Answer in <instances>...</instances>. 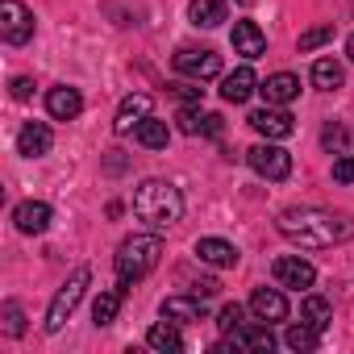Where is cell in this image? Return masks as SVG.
<instances>
[{"mask_svg":"<svg viewBox=\"0 0 354 354\" xmlns=\"http://www.w3.org/2000/svg\"><path fill=\"white\" fill-rule=\"evenodd\" d=\"M275 230L304 250H325V246L354 238V221L346 213H329V209H283L275 217Z\"/></svg>","mask_w":354,"mask_h":354,"instance_id":"cell-1","label":"cell"},{"mask_svg":"<svg viewBox=\"0 0 354 354\" xmlns=\"http://www.w3.org/2000/svg\"><path fill=\"white\" fill-rule=\"evenodd\" d=\"M133 213H138V221H146L154 230H167V225H175L184 217V196L167 180H146L133 192Z\"/></svg>","mask_w":354,"mask_h":354,"instance_id":"cell-2","label":"cell"},{"mask_svg":"<svg viewBox=\"0 0 354 354\" xmlns=\"http://www.w3.org/2000/svg\"><path fill=\"white\" fill-rule=\"evenodd\" d=\"M158 259H162V238L158 234H133V238H125L121 250H117V279H121V288H129L142 275H150L158 267Z\"/></svg>","mask_w":354,"mask_h":354,"instance_id":"cell-3","label":"cell"},{"mask_svg":"<svg viewBox=\"0 0 354 354\" xmlns=\"http://www.w3.org/2000/svg\"><path fill=\"white\" fill-rule=\"evenodd\" d=\"M88 279H92V271L88 267H80L59 292H55V300H50V308H46V333H59L63 325H67V317L75 313V304L84 300V288H88Z\"/></svg>","mask_w":354,"mask_h":354,"instance_id":"cell-4","label":"cell"},{"mask_svg":"<svg viewBox=\"0 0 354 354\" xmlns=\"http://www.w3.org/2000/svg\"><path fill=\"white\" fill-rule=\"evenodd\" d=\"M246 162L263 175V180H288V175H292V154L283 146H271V138L263 146H250L246 150Z\"/></svg>","mask_w":354,"mask_h":354,"instance_id":"cell-5","label":"cell"},{"mask_svg":"<svg viewBox=\"0 0 354 354\" xmlns=\"http://www.w3.org/2000/svg\"><path fill=\"white\" fill-rule=\"evenodd\" d=\"M0 34H5L9 46H26L34 38V13L21 0H5V5H0Z\"/></svg>","mask_w":354,"mask_h":354,"instance_id":"cell-6","label":"cell"},{"mask_svg":"<svg viewBox=\"0 0 354 354\" xmlns=\"http://www.w3.org/2000/svg\"><path fill=\"white\" fill-rule=\"evenodd\" d=\"M275 283L279 288H296V292H308L313 283H317V267L308 263V259H300V254H283V259H275Z\"/></svg>","mask_w":354,"mask_h":354,"instance_id":"cell-7","label":"cell"},{"mask_svg":"<svg viewBox=\"0 0 354 354\" xmlns=\"http://www.w3.org/2000/svg\"><path fill=\"white\" fill-rule=\"evenodd\" d=\"M175 71L205 84V80H217L221 75V55L217 50H180L175 55Z\"/></svg>","mask_w":354,"mask_h":354,"instance_id":"cell-8","label":"cell"},{"mask_svg":"<svg viewBox=\"0 0 354 354\" xmlns=\"http://www.w3.org/2000/svg\"><path fill=\"white\" fill-rule=\"evenodd\" d=\"M146 117H154V96H150V92H133V96H125V100H121L113 129H117V133H133Z\"/></svg>","mask_w":354,"mask_h":354,"instance_id":"cell-9","label":"cell"},{"mask_svg":"<svg viewBox=\"0 0 354 354\" xmlns=\"http://www.w3.org/2000/svg\"><path fill=\"white\" fill-rule=\"evenodd\" d=\"M250 125L259 133H267V138H292V129H296V121H292V113L283 104H267V109L250 113Z\"/></svg>","mask_w":354,"mask_h":354,"instance_id":"cell-10","label":"cell"},{"mask_svg":"<svg viewBox=\"0 0 354 354\" xmlns=\"http://www.w3.org/2000/svg\"><path fill=\"white\" fill-rule=\"evenodd\" d=\"M50 146H55L50 125H42V121H26V125H21V133H17V154L42 158V154H50Z\"/></svg>","mask_w":354,"mask_h":354,"instance_id":"cell-11","label":"cell"},{"mask_svg":"<svg viewBox=\"0 0 354 354\" xmlns=\"http://www.w3.org/2000/svg\"><path fill=\"white\" fill-rule=\"evenodd\" d=\"M13 221H17V230H21V234H46V230H50V221H55V209H50V205H42V201H26V205H17V209H13Z\"/></svg>","mask_w":354,"mask_h":354,"instance_id":"cell-12","label":"cell"},{"mask_svg":"<svg viewBox=\"0 0 354 354\" xmlns=\"http://www.w3.org/2000/svg\"><path fill=\"white\" fill-rule=\"evenodd\" d=\"M46 109H50V117H55V121H75V117L84 113V96H80L75 88L59 84V88H50V92H46Z\"/></svg>","mask_w":354,"mask_h":354,"instance_id":"cell-13","label":"cell"},{"mask_svg":"<svg viewBox=\"0 0 354 354\" xmlns=\"http://www.w3.org/2000/svg\"><path fill=\"white\" fill-rule=\"evenodd\" d=\"M250 313L259 317V321H283L288 317V300H283V292L279 288H254V296H250Z\"/></svg>","mask_w":354,"mask_h":354,"instance_id":"cell-14","label":"cell"},{"mask_svg":"<svg viewBox=\"0 0 354 354\" xmlns=\"http://www.w3.org/2000/svg\"><path fill=\"white\" fill-rule=\"evenodd\" d=\"M167 321H175V325H184V321H205V300L192 292V296H167L162 300V308H158Z\"/></svg>","mask_w":354,"mask_h":354,"instance_id":"cell-15","label":"cell"},{"mask_svg":"<svg viewBox=\"0 0 354 354\" xmlns=\"http://www.w3.org/2000/svg\"><path fill=\"white\" fill-rule=\"evenodd\" d=\"M234 50L242 59H259V55H267V34L254 21H234Z\"/></svg>","mask_w":354,"mask_h":354,"instance_id":"cell-16","label":"cell"},{"mask_svg":"<svg viewBox=\"0 0 354 354\" xmlns=\"http://www.w3.org/2000/svg\"><path fill=\"white\" fill-rule=\"evenodd\" d=\"M254 88H259L254 71H250V67H238L234 75L221 80V100H225V104H246V100L254 96Z\"/></svg>","mask_w":354,"mask_h":354,"instance_id":"cell-17","label":"cell"},{"mask_svg":"<svg viewBox=\"0 0 354 354\" xmlns=\"http://www.w3.org/2000/svg\"><path fill=\"white\" fill-rule=\"evenodd\" d=\"M196 259L209 263V267H217V271H225V267L238 263V250H234V242H225V238H201V242H196Z\"/></svg>","mask_w":354,"mask_h":354,"instance_id":"cell-18","label":"cell"},{"mask_svg":"<svg viewBox=\"0 0 354 354\" xmlns=\"http://www.w3.org/2000/svg\"><path fill=\"white\" fill-rule=\"evenodd\" d=\"M230 346L234 350H275V333L267 329V321L263 325H242V329L230 333Z\"/></svg>","mask_w":354,"mask_h":354,"instance_id":"cell-19","label":"cell"},{"mask_svg":"<svg viewBox=\"0 0 354 354\" xmlns=\"http://www.w3.org/2000/svg\"><path fill=\"white\" fill-rule=\"evenodd\" d=\"M146 346H150V350H162V354H180V350H184V337H180V329H175V321L162 317L158 325H150Z\"/></svg>","mask_w":354,"mask_h":354,"instance_id":"cell-20","label":"cell"},{"mask_svg":"<svg viewBox=\"0 0 354 354\" xmlns=\"http://www.w3.org/2000/svg\"><path fill=\"white\" fill-rule=\"evenodd\" d=\"M259 92L267 96V104H292V100L300 96V80H296V75H288V71H279V75H271Z\"/></svg>","mask_w":354,"mask_h":354,"instance_id":"cell-21","label":"cell"},{"mask_svg":"<svg viewBox=\"0 0 354 354\" xmlns=\"http://www.w3.org/2000/svg\"><path fill=\"white\" fill-rule=\"evenodd\" d=\"M188 17H192V26H201V30H217V26L225 21V0H192V5H188Z\"/></svg>","mask_w":354,"mask_h":354,"instance_id":"cell-22","label":"cell"},{"mask_svg":"<svg viewBox=\"0 0 354 354\" xmlns=\"http://www.w3.org/2000/svg\"><path fill=\"white\" fill-rule=\"evenodd\" d=\"M342 80H346V71H342L337 59H317V63H313V88H321V92H337Z\"/></svg>","mask_w":354,"mask_h":354,"instance_id":"cell-23","label":"cell"},{"mask_svg":"<svg viewBox=\"0 0 354 354\" xmlns=\"http://www.w3.org/2000/svg\"><path fill=\"white\" fill-rule=\"evenodd\" d=\"M133 138H138L146 150H162V146H167V138H171V129H167V121H158V117H146V121L133 129Z\"/></svg>","mask_w":354,"mask_h":354,"instance_id":"cell-24","label":"cell"},{"mask_svg":"<svg viewBox=\"0 0 354 354\" xmlns=\"http://www.w3.org/2000/svg\"><path fill=\"white\" fill-rule=\"evenodd\" d=\"M117 308H121V288L100 292V296H96V304H92V321H96V325H113Z\"/></svg>","mask_w":354,"mask_h":354,"instance_id":"cell-25","label":"cell"},{"mask_svg":"<svg viewBox=\"0 0 354 354\" xmlns=\"http://www.w3.org/2000/svg\"><path fill=\"white\" fill-rule=\"evenodd\" d=\"M304 321L317 325V329H325V325L333 321V304H329L325 296H304Z\"/></svg>","mask_w":354,"mask_h":354,"instance_id":"cell-26","label":"cell"},{"mask_svg":"<svg viewBox=\"0 0 354 354\" xmlns=\"http://www.w3.org/2000/svg\"><path fill=\"white\" fill-rule=\"evenodd\" d=\"M317 333H321L317 325H308V321H300V325H292V329H288V337H283V342H288L292 350H317V342H321Z\"/></svg>","mask_w":354,"mask_h":354,"instance_id":"cell-27","label":"cell"},{"mask_svg":"<svg viewBox=\"0 0 354 354\" xmlns=\"http://www.w3.org/2000/svg\"><path fill=\"white\" fill-rule=\"evenodd\" d=\"M329 38H333V26H313V30L300 34V50H317V46H325Z\"/></svg>","mask_w":354,"mask_h":354,"instance_id":"cell-28","label":"cell"},{"mask_svg":"<svg viewBox=\"0 0 354 354\" xmlns=\"http://www.w3.org/2000/svg\"><path fill=\"white\" fill-rule=\"evenodd\" d=\"M321 146H325V150H337V154H346V129H342L337 121H329V125L321 129Z\"/></svg>","mask_w":354,"mask_h":354,"instance_id":"cell-29","label":"cell"},{"mask_svg":"<svg viewBox=\"0 0 354 354\" xmlns=\"http://www.w3.org/2000/svg\"><path fill=\"white\" fill-rule=\"evenodd\" d=\"M5 333H9V337H21V333H26V313H21V304H13V300L5 304Z\"/></svg>","mask_w":354,"mask_h":354,"instance_id":"cell-30","label":"cell"},{"mask_svg":"<svg viewBox=\"0 0 354 354\" xmlns=\"http://www.w3.org/2000/svg\"><path fill=\"white\" fill-rule=\"evenodd\" d=\"M242 317H246V313H242V304H225V308H221V317H217L221 333H234V329H242V325H246Z\"/></svg>","mask_w":354,"mask_h":354,"instance_id":"cell-31","label":"cell"},{"mask_svg":"<svg viewBox=\"0 0 354 354\" xmlns=\"http://www.w3.org/2000/svg\"><path fill=\"white\" fill-rule=\"evenodd\" d=\"M333 180H337V184H354V158H350V154H342V158L333 162Z\"/></svg>","mask_w":354,"mask_h":354,"instance_id":"cell-32","label":"cell"},{"mask_svg":"<svg viewBox=\"0 0 354 354\" xmlns=\"http://www.w3.org/2000/svg\"><path fill=\"white\" fill-rule=\"evenodd\" d=\"M201 117H205L201 109H180V129L184 133H201Z\"/></svg>","mask_w":354,"mask_h":354,"instance_id":"cell-33","label":"cell"},{"mask_svg":"<svg viewBox=\"0 0 354 354\" xmlns=\"http://www.w3.org/2000/svg\"><path fill=\"white\" fill-rule=\"evenodd\" d=\"M221 129H225V125H221V117H217V113H205V117H201V133L221 138Z\"/></svg>","mask_w":354,"mask_h":354,"instance_id":"cell-34","label":"cell"},{"mask_svg":"<svg viewBox=\"0 0 354 354\" xmlns=\"http://www.w3.org/2000/svg\"><path fill=\"white\" fill-rule=\"evenodd\" d=\"M30 92H34V80L17 75V80H13V96H17V100H30Z\"/></svg>","mask_w":354,"mask_h":354,"instance_id":"cell-35","label":"cell"},{"mask_svg":"<svg viewBox=\"0 0 354 354\" xmlns=\"http://www.w3.org/2000/svg\"><path fill=\"white\" fill-rule=\"evenodd\" d=\"M192 292H196L201 300H209V296H217V292H221V283H217V279H201V283H196Z\"/></svg>","mask_w":354,"mask_h":354,"instance_id":"cell-36","label":"cell"},{"mask_svg":"<svg viewBox=\"0 0 354 354\" xmlns=\"http://www.w3.org/2000/svg\"><path fill=\"white\" fill-rule=\"evenodd\" d=\"M201 92H205V88H192V84H175V96H180V100H201Z\"/></svg>","mask_w":354,"mask_h":354,"instance_id":"cell-37","label":"cell"},{"mask_svg":"<svg viewBox=\"0 0 354 354\" xmlns=\"http://www.w3.org/2000/svg\"><path fill=\"white\" fill-rule=\"evenodd\" d=\"M346 55H350V63H354V34H350V42H346Z\"/></svg>","mask_w":354,"mask_h":354,"instance_id":"cell-38","label":"cell"},{"mask_svg":"<svg viewBox=\"0 0 354 354\" xmlns=\"http://www.w3.org/2000/svg\"><path fill=\"white\" fill-rule=\"evenodd\" d=\"M238 5H254V0H238Z\"/></svg>","mask_w":354,"mask_h":354,"instance_id":"cell-39","label":"cell"}]
</instances>
